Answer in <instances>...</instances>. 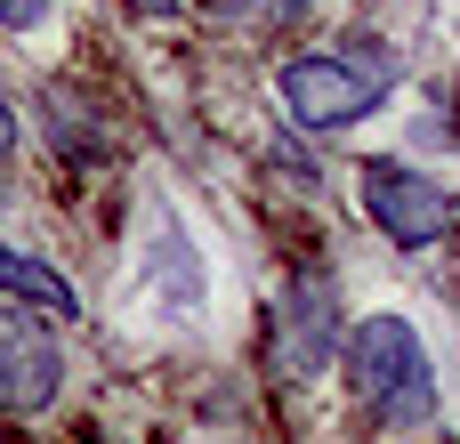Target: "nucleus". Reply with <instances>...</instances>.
<instances>
[{
	"label": "nucleus",
	"instance_id": "f257e3e1",
	"mask_svg": "<svg viewBox=\"0 0 460 444\" xmlns=\"http://www.w3.org/2000/svg\"><path fill=\"white\" fill-rule=\"evenodd\" d=\"M348 396L372 413V429H429L437 421V364L404 315H364L340 340Z\"/></svg>",
	"mask_w": 460,
	"mask_h": 444
},
{
	"label": "nucleus",
	"instance_id": "f03ea898",
	"mask_svg": "<svg viewBox=\"0 0 460 444\" xmlns=\"http://www.w3.org/2000/svg\"><path fill=\"white\" fill-rule=\"evenodd\" d=\"M396 89V57L388 49H364V40H340V49H307L275 73V97H283V121L307 129V138H332V129H356L388 105Z\"/></svg>",
	"mask_w": 460,
	"mask_h": 444
},
{
	"label": "nucleus",
	"instance_id": "7ed1b4c3",
	"mask_svg": "<svg viewBox=\"0 0 460 444\" xmlns=\"http://www.w3.org/2000/svg\"><path fill=\"white\" fill-rule=\"evenodd\" d=\"M356 194H364V218H372L396 251L445 243L453 218H460V202H453L445 178H429V170H412V162H388V154H372V162L356 170Z\"/></svg>",
	"mask_w": 460,
	"mask_h": 444
},
{
	"label": "nucleus",
	"instance_id": "20e7f679",
	"mask_svg": "<svg viewBox=\"0 0 460 444\" xmlns=\"http://www.w3.org/2000/svg\"><path fill=\"white\" fill-rule=\"evenodd\" d=\"M340 356V283L323 267H299L275 299V364L283 372H323Z\"/></svg>",
	"mask_w": 460,
	"mask_h": 444
},
{
	"label": "nucleus",
	"instance_id": "39448f33",
	"mask_svg": "<svg viewBox=\"0 0 460 444\" xmlns=\"http://www.w3.org/2000/svg\"><path fill=\"white\" fill-rule=\"evenodd\" d=\"M65 388V348L32 324V307H0V421L49 413Z\"/></svg>",
	"mask_w": 460,
	"mask_h": 444
},
{
	"label": "nucleus",
	"instance_id": "423d86ee",
	"mask_svg": "<svg viewBox=\"0 0 460 444\" xmlns=\"http://www.w3.org/2000/svg\"><path fill=\"white\" fill-rule=\"evenodd\" d=\"M0 291L16 299V307H40V315H57V324H73L81 315V291L49 267V259H32V251H8L0 243Z\"/></svg>",
	"mask_w": 460,
	"mask_h": 444
},
{
	"label": "nucleus",
	"instance_id": "0eeeda50",
	"mask_svg": "<svg viewBox=\"0 0 460 444\" xmlns=\"http://www.w3.org/2000/svg\"><path fill=\"white\" fill-rule=\"evenodd\" d=\"M49 129H57V154H65V162H73V170H81V162H97V154H105V129H97V121H89V113H81V129H73V97H65V89H57V97H49Z\"/></svg>",
	"mask_w": 460,
	"mask_h": 444
},
{
	"label": "nucleus",
	"instance_id": "6e6552de",
	"mask_svg": "<svg viewBox=\"0 0 460 444\" xmlns=\"http://www.w3.org/2000/svg\"><path fill=\"white\" fill-rule=\"evenodd\" d=\"M8 170H16V105L0 97V194H8Z\"/></svg>",
	"mask_w": 460,
	"mask_h": 444
},
{
	"label": "nucleus",
	"instance_id": "1a4fd4ad",
	"mask_svg": "<svg viewBox=\"0 0 460 444\" xmlns=\"http://www.w3.org/2000/svg\"><path fill=\"white\" fill-rule=\"evenodd\" d=\"M40 16H49V0H0V24H8V32H32Z\"/></svg>",
	"mask_w": 460,
	"mask_h": 444
},
{
	"label": "nucleus",
	"instance_id": "9d476101",
	"mask_svg": "<svg viewBox=\"0 0 460 444\" xmlns=\"http://www.w3.org/2000/svg\"><path fill=\"white\" fill-rule=\"evenodd\" d=\"M121 8H137V16H178L186 0H121Z\"/></svg>",
	"mask_w": 460,
	"mask_h": 444
},
{
	"label": "nucleus",
	"instance_id": "9b49d317",
	"mask_svg": "<svg viewBox=\"0 0 460 444\" xmlns=\"http://www.w3.org/2000/svg\"><path fill=\"white\" fill-rule=\"evenodd\" d=\"M267 8H275V16H291V8H307V0H267Z\"/></svg>",
	"mask_w": 460,
	"mask_h": 444
}]
</instances>
